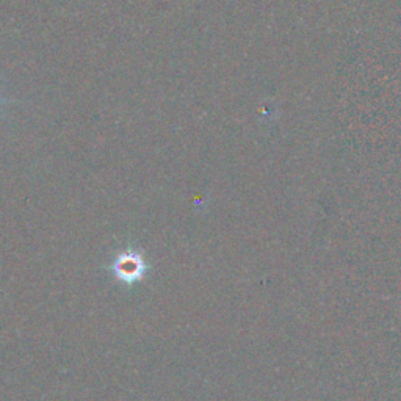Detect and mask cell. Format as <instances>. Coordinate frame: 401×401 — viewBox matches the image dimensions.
I'll list each match as a JSON object with an SVG mask.
<instances>
[{
	"label": "cell",
	"mask_w": 401,
	"mask_h": 401,
	"mask_svg": "<svg viewBox=\"0 0 401 401\" xmlns=\"http://www.w3.org/2000/svg\"><path fill=\"white\" fill-rule=\"evenodd\" d=\"M146 262L140 252L128 249L118 254L113 265H111V271H113L115 278L121 280L124 284H135L142 280L146 274Z\"/></svg>",
	"instance_id": "6da1fadb"
}]
</instances>
